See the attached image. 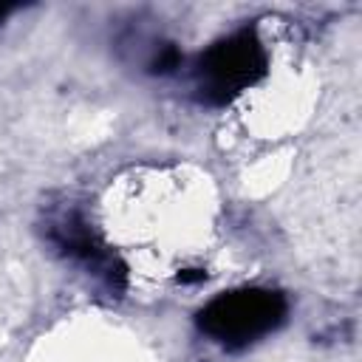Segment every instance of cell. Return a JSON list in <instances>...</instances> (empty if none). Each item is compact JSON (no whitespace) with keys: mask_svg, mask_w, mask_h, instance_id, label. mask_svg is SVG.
<instances>
[{"mask_svg":"<svg viewBox=\"0 0 362 362\" xmlns=\"http://www.w3.org/2000/svg\"><path fill=\"white\" fill-rule=\"evenodd\" d=\"M283 317V300L269 291H243L215 300L204 311V331L223 342H246Z\"/></svg>","mask_w":362,"mask_h":362,"instance_id":"cell-1","label":"cell"},{"mask_svg":"<svg viewBox=\"0 0 362 362\" xmlns=\"http://www.w3.org/2000/svg\"><path fill=\"white\" fill-rule=\"evenodd\" d=\"M257 62V45L249 40V34H238L206 54V59L201 62V88L206 93L226 96V90H235L249 82Z\"/></svg>","mask_w":362,"mask_h":362,"instance_id":"cell-2","label":"cell"},{"mask_svg":"<svg viewBox=\"0 0 362 362\" xmlns=\"http://www.w3.org/2000/svg\"><path fill=\"white\" fill-rule=\"evenodd\" d=\"M6 11H8V8H6V6H0V20H3V14H6Z\"/></svg>","mask_w":362,"mask_h":362,"instance_id":"cell-3","label":"cell"}]
</instances>
